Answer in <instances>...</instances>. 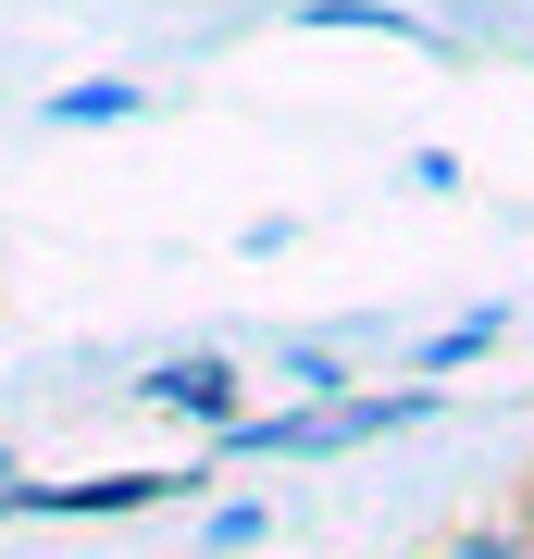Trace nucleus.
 <instances>
[{"label": "nucleus", "mask_w": 534, "mask_h": 559, "mask_svg": "<svg viewBox=\"0 0 534 559\" xmlns=\"http://www.w3.org/2000/svg\"><path fill=\"white\" fill-rule=\"evenodd\" d=\"M138 399H150V411H187V423H237L249 385H237V360L199 348V360H162V373H138Z\"/></svg>", "instance_id": "obj_1"}, {"label": "nucleus", "mask_w": 534, "mask_h": 559, "mask_svg": "<svg viewBox=\"0 0 534 559\" xmlns=\"http://www.w3.org/2000/svg\"><path fill=\"white\" fill-rule=\"evenodd\" d=\"M124 112H150V87H62L50 124H124Z\"/></svg>", "instance_id": "obj_2"}, {"label": "nucleus", "mask_w": 534, "mask_h": 559, "mask_svg": "<svg viewBox=\"0 0 534 559\" xmlns=\"http://www.w3.org/2000/svg\"><path fill=\"white\" fill-rule=\"evenodd\" d=\"M497 336H510V311H473V323H448V336L423 348V373H460V360H485Z\"/></svg>", "instance_id": "obj_3"}, {"label": "nucleus", "mask_w": 534, "mask_h": 559, "mask_svg": "<svg viewBox=\"0 0 534 559\" xmlns=\"http://www.w3.org/2000/svg\"><path fill=\"white\" fill-rule=\"evenodd\" d=\"M298 25H385V38H423V25L385 13V0H298Z\"/></svg>", "instance_id": "obj_4"}, {"label": "nucleus", "mask_w": 534, "mask_h": 559, "mask_svg": "<svg viewBox=\"0 0 534 559\" xmlns=\"http://www.w3.org/2000/svg\"><path fill=\"white\" fill-rule=\"evenodd\" d=\"M436 559H534V535H522V522H473V535H448Z\"/></svg>", "instance_id": "obj_5"}, {"label": "nucleus", "mask_w": 534, "mask_h": 559, "mask_svg": "<svg viewBox=\"0 0 534 559\" xmlns=\"http://www.w3.org/2000/svg\"><path fill=\"white\" fill-rule=\"evenodd\" d=\"M286 373L311 385V399H348V360H336V348H286Z\"/></svg>", "instance_id": "obj_6"}]
</instances>
